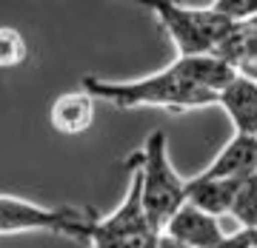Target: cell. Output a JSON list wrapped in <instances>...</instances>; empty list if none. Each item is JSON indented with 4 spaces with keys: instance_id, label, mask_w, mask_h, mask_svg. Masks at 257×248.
I'll list each match as a JSON object with an SVG mask.
<instances>
[{
    "instance_id": "cell-5",
    "label": "cell",
    "mask_w": 257,
    "mask_h": 248,
    "mask_svg": "<svg viewBox=\"0 0 257 248\" xmlns=\"http://www.w3.org/2000/svg\"><path fill=\"white\" fill-rule=\"evenodd\" d=\"M92 220L94 211H86V208H74V205L49 208V205H40V202L0 194V234L49 231V234L86 239Z\"/></svg>"
},
{
    "instance_id": "cell-3",
    "label": "cell",
    "mask_w": 257,
    "mask_h": 248,
    "mask_svg": "<svg viewBox=\"0 0 257 248\" xmlns=\"http://www.w3.org/2000/svg\"><path fill=\"white\" fill-rule=\"evenodd\" d=\"M138 6L149 9L160 20L163 32L175 43L177 55H217L226 37L237 26V20L226 18L211 6L197 9L180 0H138Z\"/></svg>"
},
{
    "instance_id": "cell-14",
    "label": "cell",
    "mask_w": 257,
    "mask_h": 248,
    "mask_svg": "<svg viewBox=\"0 0 257 248\" xmlns=\"http://www.w3.org/2000/svg\"><path fill=\"white\" fill-rule=\"evenodd\" d=\"M128 3H138V0H128Z\"/></svg>"
},
{
    "instance_id": "cell-9",
    "label": "cell",
    "mask_w": 257,
    "mask_h": 248,
    "mask_svg": "<svg viewBox=\"0 0 257 248\" xmlns=\"http://www.w3.org/2000/svg\"><path fill=\"white\" fill-rule=\"evenodd\" d=\"M243 180H220V177H192L189 180V191H186V202H192L203 211L223 217L231 211V202L237 197V188Z\"/></svg>"
},
{
    "instance_id": "cell-12",
    "label": "cell",
    "mask_w": 257,
    "mask_h": 248,
    "mask_svg": "<svg viewBox=\"0 0 257 248\" xmlns=\"http://www.w3.org/2000/svg\"><path fill=\"white\" fill-rule=\"evenodd\" d=\"M26 37L20 35L18 29L0 26V69H15L26 60Z\"/></svg>"
},
{
    "instance_id": "cell-6",
    "label": "cell",
    "mask_w": 257,
    "mask_h": 248,
    "mask_svg": "<svg viewBox=\"0 0 257 248\" xmlns=\"http://www.w3.org/2000/svg\"><path fill=\"white\" fill-rule=\"evenodd\" d=\"M163 234L189 248H220L231 237L229 231H223L220 217L203 211V208H197L192 202H186L183 208L169 220Z\"/></svg>"
},
{
    "instance_id": "cell-13",
    "label": "cell",
    "mask_w": 257,
    "mask_h": 248,
    "mask_svg": "<svg viewBox=\"0 0 257 248\" xmlns=\"http://www.w3.org/2000/svg\"><path fill=\"white\" fill-rule=\"evenodd\" d=\"M211 9H217L220 15L243 23V20L257 18V0H214Z\"/></svg>"
},
{
    "instance_id": "cell-11",
    "label": "cell",
    "mask_w": 257,
    "mask_h": 248,
    "mask_svg": "<svg viewBox=\"0 0 257 248\" xmlns=\"http://www.w3.org/2000/svg\"><path fill=\"white\" fill-rule=\"evenodd\" d=\"M229 217L243 231H257V177L243 180L237 188V197L231 202Z\"/></svg>"
},
{
    "instance_id": "cell-15",
    "label": "cell",
    "mask_w": 257,
    "mask_h": 248,
    "mask_svg": "<svg viewBox=\"0 0 257 248\" xmlns=\"http://www.w3.org/2000/svg\"><path fill=\"white\" fill-rule=\"evenodd\" d=\"M251 248H257V245H251Z\"/></svg>"
},
{
    "instance_id": "cell-2",
    "label": "cell",
    "mask_w": 257,
    "mask_h": 248,
    "mask_svg": "<svg viewBox=\"0 0 257 248\" xmlns=\"http://www.w3.org/2000/svg\"><path fill=\"white\" fill-rule=\"evenodd\" d=\"M128 165H135L140 174V194L143 208L157 234H163L169 220L186 205L189 180L177 174V168L169 160V140L166 131H152L138 154H132Z\"/></svg>"
},
{
    "instance_id": "cell-7",
    "label": "cell",
    "mask_w": 257,
    "mask_h": 248,
    "mask_svg": "<svg viewBox=\"0 0 257 248\" xmlns=\"http://www.w3.org/2000/svg\"><path fill=\"white\" fill-rule=\"evenodd\" d=\"M200 174L220 177V180H251V177H257V137L234 134Z\"/></svg>"
},
{
    "instance_id": "cell-10",
    "label": "cell",
    "mask_w": 257,
    "mask_h": 248,
    "mask_svg": "<svg viewBox=\"0 0 257 248\" xmlns=\"http://www.w3.org/2000/svg\"><path fill=\"white\" fill-rule=\"evenodd\" d=\"M49 117L60 134H83L94 123V97L89 92H66L55 100Z\"/></svg>"
},
{
    "instance_id": "cell-1",
    "label": "cell",
    "mask_w": 257,
    "mask_h": 248,
    "mask_svg": "<svg viewBox=\"0 0 257 248\" xmlns=\"http://www.w3.org/2000/svg\"><path fill=\"white\" fill-rule=\"evenodd\" d=\"M83 92H89L94 100H106L117 109H169L189 111L203 106H217V94L203 89L183 72V66L169 63L155 74H146L140 80H103V77H83Z\"/></svg>"
},
{
    "instance_id": "cell-8",
    "label": "cell",
    "mask_w": 257,
    "mask_h": 248,
    "mask_svg": "<svg viewBox=\"0 0 257 248\" xmlns=\"http://www.w3.org/2000/svg\"><path fill=\"white\" fill-rule=\"evenodd\" d=\"M217 106L229 114L234 134L257 137V80L237 72V77L220 92Z\"/></svg>"
},
{
    "instance_id": "cell-4",
    "label": "cell",
    "mask_w": 257,
    "mask_h": 248,
    "mask_svg": "<svg viewBox=\"0 0 257 248\" xmlns=\"http://www.w3.org/2000/svg\"><path fill=\"white\" fill-rule=\"evenodd\" d=\"M86 239L92 248H155L160 234L152 228V222L143 208L140 194V174L135 165H128V188L123 202L106 217H94L89 225Z\"/></svg>"
}]
</instances>
